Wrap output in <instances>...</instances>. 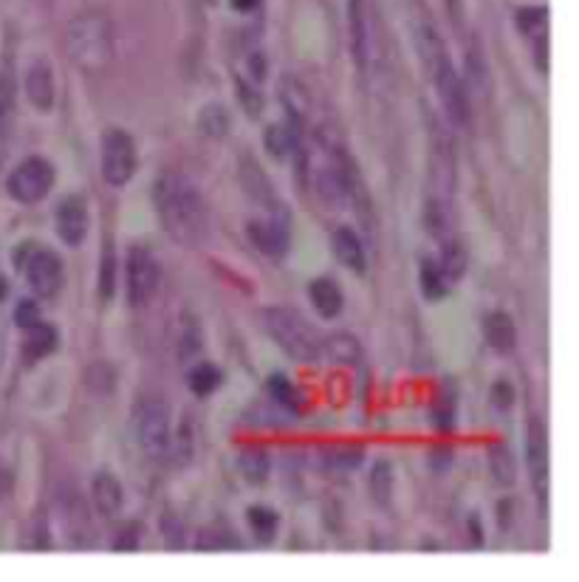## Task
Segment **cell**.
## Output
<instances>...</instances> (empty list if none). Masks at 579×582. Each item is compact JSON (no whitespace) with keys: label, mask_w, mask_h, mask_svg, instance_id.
Listing matches in <instances>:
<instances>
[{"label":"cell","mask_w":579,"mask_h":582,"mask_svg":"<svg viewBox=\"0 0 579 582\" xmlns=\"http://www.w3.org/2000/svg\"><path fill=\"white\" fill-rule=\"evenodd\" d=\"M154 201L167 235L181 246H201L210 237V212L207 201L192 179L185 173L159 176L154 187Z\"/></svg>","instance_id":"6da1fadb"},{"label":"cell","mask_w":579,"mask_h":582,"mask_svg":"<svg viewBox=\"0 0 579 582\" xmlns=\"http://www.w3.org/2000/svg\"><path fill=\"white\" fill-rule=\"evenodd\" d=\"M415 49H419V57L427 68V77L433 80L435 91H439V99L444 105L446 116H450V123L455 128H470L472 105L470 96H466V85L459 71H455V65H452L450 54H446V45L441 40L439 29L430 20L415 23Z\"/></svg>","instance_id":"7a4b0ae2"},{"label":"cell","mask_w":579,"mask_h":582,"mask_svg":"<svg viewBox=\"0 0 579 582\" xmlns=\"http://www.w3.org/2000/svg\"><path fill=\"white\" fill-rule=\"evenodd\" d=\"M303 161H306V173L312 179L317 199L328 210H343L345 204L354 201L359 184L354 179V170H350V159L337 145H331L323 136H314L312 148H306Z\"/></svg>","instance_id":"3957f363"},{"label":"cell","mask_w":579,"mask_h":582,"mask_svg":"<svg viewBox=\"0 0 579 582\" xmlns=\"http://www.w3.org/2000/svg\"><path fill=\"white\" fill-rule=\"evenodd\" d=\"M65 49L71 63L85 74H103L116 52L114 20L103 9H88L69 23Z\"/></svg>","instance_id":"277c9868"},{"label":"cell","mask_w":579,"mask_h":582,"mask_svg":"<svg viewBox=\"0 0 579 582\" xmlns=\"http://www.w3.org/2000/svg\"><path fill=\"white\" fill-rule=\"evenodd\" d=\"M261 322L269 337L297 362H314V359L323 357V337L292 308H263Z\"/></svg>","instance_id":"5b68a950"},{"label":"cell","mask_w":579,"mask_h":582,"mask_svg":"<svg viewBox=\"0 0 579 582\" xmlns=\"http://www.w3.org/2000/svg\"><path fill=\"white\" fill-rule=\"evenodd\" d=\"M136 442L141 453L154 461H165L172 449L170 408L165 399H145L136 408Z\"/></svg>","instance_id":"8992f818"},{"label":"cell","mask_w":579,"mask_h":582,"mask_svg":"<svg viewBox=\"0 0 579 582\" xmlns=\"http://www.w3.org/2000/svg\"><path fill=\"white\" fill-rule=\"evenodd\" d=\"M54 187V167L43 156H29L20 161L7 179V192L20 204H38Z\"/></svg>","instance_id":"52a82bcc"},{"label":"cell","mask_w":579,"mask_h":582,"mask_svg":"<svg viewBox=\"0 0 579 582\" xmlns=\"http://www.w3.org/2000/svg\"><path fill=\"white\" fill-rule=\"evenodd\" d=\"M348 27L354 57H357L359 68L370 71L379 60V27H376L373 0H350Z\"/></svg>","instance_id":"ba28073f"},{"label":"cell","mask_w":579,"mask_h":582,"mask_svg":"<svg viewBox=\"0 0 579 582\" xmlns=\"http://www.w3.org/2000/svg\"><path fill=\"white\" fill-rule=\"evenodd\" d=\"M99 165H103V179L110 187H125L136 176V156L134 136L125 134L119 128H110L103 134V154H99Z\"/></svg>","instance_id":"9c48e42d"},{"label":"cell","mask_w":579,"mask_h":582,"mask_svg":"<svg viewBox=\"0 0 579 582\" xmlns=\"http://www.w3.org/2000/svg\"><path fill=\"white\" fill-rule=\"evenodd\" d=\"M159 263L154 252L145 246H134L128 252V269H125V288H128V303L134 308L150 306V300L159 292Z\"/></svg>","instance_id":"30bf717a"},{"label":"cell","mask_w":579,"mask_h":582,"mask_svg":"<svg viewBox=\"0 0 579 582\" xmlns=\"http://www.w3.org/2000/svg\"><path fill=\"white\" fill-rule=\"evenodd\" d=\"M526 461H528V475H531V489H535L537 500L546 509L548 506V433L546 424L540 419H531L526 430Z\"/></svg>","instance_id":"8fae6325"},{"label":"cell","mask_w":579,"mask_h":582,"mask_svg":"<svg viewBox=\"0 0 579 582\" xmlns=\"http://www.w3.org/2000/svg\"><path fill=\"white\" fill-rule=\"evenodd\" d=\"M91 215H88V201L77 192L63 195L60 204L54 207V230H57L60 241L65 246H80L88 237Z\"/></svg>","instance_id":"7c38bea8"},{"label":"cell","mask_w":579,"mask_h":582,"mask_svg":"<svg viewBox=\"0 0 579 582\" xmlns=\"http://www.w3.org/2000/svg\"><path fill=\"white\" fill-rule=\"evenodd\" d=\"M249 237H252V244H255L263 255L283 257L288 250V215L281 207L272 204L269 218L249 224Z\"/></svg>","instance_id":"4fadbf2b"},{"label":"cell","mask_w":579,"mask_h":582,"mask_svg":"<svg viewBox=\"0 0 579 582\" xmlns=\"http://www.w3.org/2000/svg\"><path fill=\"white\" fill-rule=\"evenodd\" d=\"M517 29L528 43L537 71L548 74V9L526 7L517 12Z\"/></svg>","instance_id":"5bb4252c"},{"label":"cell","mask_w":579,"mask_h":582,"mask_svg":"<svg viewBox=\"0 0 579 582\" xmlns=\"http://www.w3.org/2000/svg\"><path fill=\"white\" fill-rule=\"evenodd\" d=\"M23 272H27V281L34 295L43 297V300L57 295L60 283H63V266H60L54 252L34 250L23 263Z\"/></svg>","instance_id":"9a60e30c"},{"label":"cell","mask_w":579,"mask_h":582,"mask_svg":"<svg viewBox=\"0 0 579 582\" xmlns=\"http://www.w3.org/2000/svg\"><path fill=\"white\" fill-rule=\"evenodd\" d=\"M60 509H63V523L69 538L74 546L91 543V518H88V506L80 498L77 493H69L60 498Z\"/></svg>","instance_id":"2e32d148"},{"label":"cell","mask_w":579,"mask_h":582,"mask_svg":"<svg viewBox=\"0 0 579 582\" xmlns=\"http://www.w3.org/2000/svg\"><path fill=\"white\" fill-rule=\"evenodd\" d=\"M27 96H29V103H32L38 110H52L54 108V96H57V88H54L52 65L43 63V60L29 68Z\"/></svg>","instance_id":"e0dca14e"},{"label":"cell","mask_w":579,"mask_h":582,"mask_svg":"<svg viewBox=\"0 0 579 582\" xmlns=\"http://www.w3.org/2000/svg\"><path fill=\"white\" fill-rule=\"evenodd\" d=\"M486 346L497 353H512L517 346V328L506 311H492L484 317Z\"/></svg>","instance_id":"ac0fdd59"},{"label":"cell","mask_w":579,"mask_h":582,"mask_svg":"<svg viewBox=\"0 0 579 582\" xmlns=\"http://www.w3.org/2000/svg\"><path fill=\"white\" fill-rule=\"evenodd\" d=\"M91 498H94L96 512L105 518H116L122 512V487L119 480L110 473H96L94 484H91Z\"/></svg>","instance_id":"d6986e66"},{"label":"cell","mask_w":579,"mask_h":582,"mask_svg":"<svg viewBox=\"0 0 579 582\" xmlns=\"http://www.w3.org/2000/svg\"><path fill=\"white\" fill-rule=\"evenodd\" d=\"M308 297H312L314 308L323 320H334L339 311H343V292H339L337 283L331 277H317V281L308 286Z\"/></svg>","instance_id":"ffe728a7"},{"label":"cell","mask_w":579,"mask_h":582,"mask_svg":"<svg viewBox=\"0 0 579 582\" xmlns=\"http://www.w3.org/2000/svg\"><path fill=\"white\" fill-rule=\"evenodd\" d=\"M334 252H337L343 266H348V269L354 272H365L362 241H359V235L350 230V226H339V230L334 232Z\"/></svg>","instance_id":"44dd1931"},{"label":"cell","mask_w":579,"mask_h":582,"mask_svg":"<svg viewBox=\"0 0 579 582\" xmlns=\"http://www.w3.org/2000/svg\"><path fill=\"white\" fill-rule=\"evenodd\" d=\"M57 348V331L45 322H34L27 328V342H23V357L27 362H40L43 357Z\"/></svg>","instance_id":"7402d4cb"},{"label":"cell","mask_w":579,"mask_h":582,"mask_svg":"<svg viewBox=\"0 0 579 582\" xmlns=\"http://www.w3.org/2000/svg\"><path fill=\"white\" fill-rule=\"evenodd\" d=\"M266 150L274 159H286L299 150V136L292 125H269L266 128Z\"/></svg>","instance_id":"603a6c76"},{"label":"cell","mask_w":579,"mask_h":582,"mask_svg":"<svg viewBox=\"0 0 579 582\" xmlns=\"http://www.w3.org/2000/svg\"><path fill=\"white\" fill-rule=\"evenodd\" d=\"M419 275H421V292H424L430 300H439L441 295L450 292V281H446L441 263L433 261V257H427V261L421 263Z\"/></svg>","instance_id":"cb8c5ba5"},{"label":"cell","mask_w":579,"mask_h":582,"mask_svg":"<svg viewBox=\"0 0 579 582\" xmlns=\"http://www.w3.org/2000/svg\"><path fill=\"white\" fill-rule=\"evenodd\" d=\"M218 382H221V371L215 366H210V362H196L187 371V384H190V391L196 396H210L218 388Z\"/></svg>","instance_id":"d4e9b609"},{"label":"cell","mask_w":579,"mask_h":582,"mask_svg":"<svg viewBox=\"0 0 579 582\" xmlns=\"http://www.w3.org/2000/svg\"><path fill=\"white\" fill-rule=\"evenodd\" d=\"M323 351H328V357L334 362H343V366H354L362 353L357 337H350V334H334V337L323 339Z\"/></svg>","instance_id":"484cf974"},{"label":"cell","mask_w":579,"mask_h":582,"mask_svg":"<svg viewBox=\"0 0 579 582\" xmlns=\"http://www.w3.org/2000/svg\"><path fill=\"white\" fill-rule=\"evenodd\" d=\"M12 116H14V88L12 80L0 77V159L7 154V139L12 130Z\"/></svg>","instance_id":"4316f807"},{"label":"cell","mask_w":579,"mask_h":582,"mask_svg":"<svg viewBox=\"0 0 579 582\" xmlns=\"http://www.w3.org/2000/svg\"><path fill=\"white\" fill-rule=\"evenodd\" d=\"M489 473L501 487H512L515 484V458H512L509 447L495 444L489 449Z\"/></svg>","instance_id":"83f0119b"},{"label":"cell","mask_w":579,"mask_h":582,"mask_svg":"<svg viewBox=\"0 0 579 582\" xmlns=\"http://www.w3.org/2000/svg\"><path fill=\"white\" fill-rule=\"evenodd\" d=\"M198 125H201V130H204L210 139H221V136H227V130H230V114H227V108L218 103L207 105L204 110H201V116H198Z\"/></svg>","instance_id":"f1b7e54d"},{"label":"cell","mask_w":579,"mask_h":582,"mask_svg":"<svg viewBox=\"0 0 579 582\" xmlns=\"http://www.w3.org/2000/svg\"><path fill=\"white\" fill-rule=\"evenodd\" d=\"M241 473L246 475L252 484H263L269 475V455L261 447H249L241 453Z\"/></svg>","instance_id":"f546056e"},{"label":"cell","mask_w":579,"mask_h":582,"mask_svg":"<svg viewBox=\"0 0 579 582\" xmlns=\"http://www.w3.org/2000/svg\"><path fill=\"white\" fill-rule=\"evenodd\" d=\"M246 518L252 531H255V538L261 540V543H272L274 531H277V515H274L272 509H266V506H252Z\"/></svg>","instance_id":"4dcf8cb0"},{"label":"cell","mask_w":579,"mask_h":582,"mask_svg":"<svg viewBox=\"0 0 579 582\" xmlns=\"http://www.w3.org/2000/svg\"><path fill=\"white\" fill-rule=\"evenodd\" d=\"M281 94H283V105L288 108V114H292L294 123H303L308 114V96L306 91L299 88L294 80H283L281 85Z\"/></svg>","instance_id":"1f68e13d"},{"label":"cell","mask_w":579,"mask_h":582,"mask_svg":"<svg viewBox=\"0 0 579 582\" xmlns=\"http://www.w3.org/2000/svg\"><path fill=\"white\" fill-rule=\"evenodd\" d=\"M370 493L379 506L390 504V495H393V473H390L388 464H376L373 475H370Z\"/></svg>","instance_id":"d6a6232c"},{"label":"cell","mask_w":579,"mask_h":582,"mask_svg":"<svg viewBox=\"0 0 579 582\" xmlns=\"http://www.w3.org/2000/svg\"><path fill=\"white\" fill-rule=\"evenodd\" d=\"M269 391H272V396L277 399V402H281L283 408H288V410H297L299 408L297 391H294V384L288 382L286 377H272V379H269Z\"/></svg>","instance_id":"836d02e7"},{"label":"cell","mask_w":579,"mask_h":582,"mask_svg":"<svg viewBox=\"0 0 579 582\" xmlns=\"http://www.w3.org/2000/svg\"><path fill=\"white\" fill-rule=\"evenodd\" d=\"M99 297L103 300L114 297V250L110 244L103 250V263H99Z\"/></svg>","instance_id":"e575fe53"},{"label":"cell","mask_w":579,"mask_h":582,"mask_svg":"<svg viewBox=\"0 0 579 582\" xmlns=\"http://www.w3.org/2000/svg\"><path fill=\"white\" fill-rule=\"evenodd\" d=\"M14 320H18L20 328H29L34 326V322H40V308L34 300H23L18 306V311H14Z\"/></svg>","instance_id":"d590c367"},{"label":"cell","mask_w":579,"mask_h":582,"mask_svg":"<svg viewBox=\"0 0 579 582\" xmlns=\"http://www.w3.org/2000/svg\"><path fill=\"white\" fill-rule=\"evenodd\" d=\"M334 455H337V458H331V464L334 467H345V469H350V467H359V464H362V449H354V447H345L343 453H339V449H334Z\"/></svg>","instance_id":"8d00e7d4"},{"label":"cell","mask_w":579,"mask_h":582,"mask_svg":"<svg viewBox=\"0 0 579 582\" xmlns=\"http://www.w3.org/2000/svg\"><path fill=\"white\" fill-rule=\"evenodd\" d=\"M238 94H241V99H243V103H246L249 114L257 116V110H261V105H263V99H261V96H257V91L252 88V85H249V83H243V80H238Z\"/></svg>","instance_id":"74e56055"},{"label":"cell","mask_w":579,"mask_h":582,"mask_svg":"<svg viewBox=\"0 0 579 582\" xmlns=\"http://www.w3.org/2000/svg\"><path fill=\"white\" fill-rule=\"evenodd\" d=\"M492 399H495L501 408H509V404L515 402V388H512V384H506V382H497L495 391H492Z\"/></svg>","instance_id":"f35d334b"},{"label":"cell","mask_w":579,"mask_h":582,"mask_svg":"<svg viewBox=\"0 0 579 582\" xmlns=\"http://www.w3.org/2000/svg\"><path fill=\"white\" fill-rule=\"evenodd\" d=\"M249 74H252L255 83H261V80L266 77V57H263L261 52H255L252 57H249Z\"/></svg>","instance_id":"ab89813d"},{"label":"cell","mask_w":579,"mask_h":582,"mask_svg":"<svg viewBox=\"0 0 579 582\" xmlns=\"http://www.w3.org/2000/svg\"><path fill=\"white\" fill-rule=\"evenodd\" d=\"M136 535H139V529H136V526H130V535H128V529H125L122 531V538L114 543V549L116 551H136Z\"/></svg>","instance_id":"60d3db41"},{"label":"cell","mask_w":579,"mask_h":582,"mask_svg":"<svg viewBox=\"0 0 579 582\" xmlns=\"http://www.w3.org/2000/svg\"><path fill=\"white\" fill-rule=\"evenodd\" d=\"M12 487H14V478H12V473H9L7 467H0V500L7 498L9 493H12Z\"/></svg>","instance_id":"b9f144b4"},{"label":"cell","mask_w":579,"mask_h":582,"mask_svg":"<svg viewBox=\"0 0 579 582\" xmlns=\"http://www.w3.org/2000/svg\"><path fill=\"white\" fill-rule=\"evenodd\" d=\"M263 0H232V9H235V12H255Z\"/></svg>","instance_id":"7bdbcfd3"},{"label":"cell","mask_w":579,"mask_h":582,"mask_svg":"<svg viewBox=\"0 0 579 582\" xmlns=\"http://www.w3.org/2000/svg\"><path fill=\"white\" fill-rule=\"evenodd\" d=\"M7 295V283H3V277H0V297Z\"/></svg>","instance_id":"ee69618b"},{"label":"cell","mask_w":579,"mask_h":582,"mask_svg":"<svg viewBox=\"0 0 579 582\" xmlns=\"http://www.w3.org/2000/svg\"><path fill=\"white\" fill-rule=\"evenodd\" d=\"M34 3H52V0H34Z\"/></svg>","instance_id":"f6af8a7d"}]
</instances>
